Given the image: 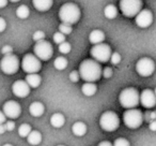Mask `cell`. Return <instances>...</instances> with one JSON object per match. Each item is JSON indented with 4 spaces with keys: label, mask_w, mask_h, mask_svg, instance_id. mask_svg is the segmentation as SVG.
Segmentation results:
<instances>
[{
    "label": "cell",
    "mask_w": 156,
    "mask_h": 146,
    "mask_svg": "<svg viewBox=\"0 0 156 146\" xmlns=\"http://www.w3.org/2000/svg\"><path fill=\"white\" fill-rule=\"evenodd\" d=\"M102 67L94 59H86L79 66V77L86 81V83H94L102 77Z\"/></svg>",
    "instance_id": "6da1fadb"
},
{
    "label": "cell",
    "mask_w": 156,
    "mask_h": 146,
    "mask_svg": "<svg viewBox=\"0 0 156 146\" xmlns=\"http://www.w3.org/2000/svg\"><path fill=\"white\" fill-rule=\"evenodd\" d=\"M81 15L80 9L77 5L73 2L64 3L59 10V18L63 24L66 25H74L79 21Z\"/></svg>",
    "instance_id": "7a4b0ae2"
},
{
    "label": "cell",
    "mask_w": 156,
    "mask_h": 146,
    "mask_svg": "<svg viewBox=\"0 0 156 146\" xmlns=\"http://www.w3.org/2000/svg\"><path fill=\"white\" fill-rule=\"evenodd\" d=\"M139 98H140V94L136 88L128 87L125 88L121 92L119 96L120 104L125 109H135L137 105L139 104Z\"/></svg>",
    "instance_id": "3957f363"
},
{
    "label": "cell",
    "mask_w": 156,
    "mask_h": 146,
    "mask_svg": "<svg viewBox=\"0 0 156 146\" xmlns=\"http://www.w3.org/2000/svg\"><path fill=\"white\" fill-rule=\"evenodd\" d=\"M100 126L103 130L112 132L117 130L120 126V119L115 112L107 111L102 114L100 118Z\"/></svg>",
    "instance_id": "277c9868"
},
{
    "label": "cell",
    "mask_w": 156,
    "mask_h": 146,
    "mask_svg": "<svg viewBox=\"0 0 156 146\" xmlns=\"http://www.w3.org/2000/svg\"><path fill=\"white\" fill-rule=\"evenodd\" d=\"M0 69L5 74H15L20 69V59H18V57L14 54L3 56L2 59L0 60Z\"/></svg>",
    "instance_id": "5b68a950"
},
{
    "label": "cell",
    "mask_w": 156,
    "mask_h": 146,
    "mask_svg": "<svg viewBox=\"0 0 156 146\" xmlns=\"http://www.w3.org/2000/svg\"><path fill=\"white\" fill-rule=\"evenodd\" d=\"M142 6V0H120V10L126 17H136Z\"/></svg>",
    "instance_id": "8992f818"
},
{
    "label": "cell",
    "mask_w": 156,
    "mask_h": 146,
    "mask_svg": "<svg viewBox=\"0 0 156 146\" xmlns=\"http://www.w3.org/2000/svg\"><path fill=\"white\" fill-rule=\"evenodd\" d=\"M90 54H91V57L94 60L100 63L107 62V61L110 60V56L112 54V52H111V48L108 44L101 43L93 45V47L90 51Z\"/></svg>",
    "instance_id": "52a82bcc"
},
{
    "label": "cell",
    "mask_w": 156,
    "mask_h": 146,
    "mask_svg": "<svg viewBox=\"0 0 156 146\" xmlns=\"http://www.w3.org/2000/svg\"><path fill=\"white\" fill-rule=\"evenodd\" d=\"M123 122L126 127L130 129H137L142 125L143 117L140 110L129 109L123 114Z\"/></svg>",
    "instance_id": "ba28073f"
},
{
    "label": "cell",
    "mask_w": 156,
    "mask_h": 146,
    "mask_svg": "<svg viewBox=\"0 0 156 146\" xmlns=\"http://www.w3.org/2000/svg\"><path fill=\"white\" fill-rule=\"evenodd\" d=\"M22 68L26 73L33 74V73H37L41 70L42 63L35 55L26 54L22 60Z\"/></svg>",
    "instance_id": "9c48e42d"
},
{
    "label": "cell",
    "mask_w": 156,
    "mask_h": 146,
    "mask_svg": "<svg viewBox=\"0 0 156 146\" xmlns=\"http://www.w3.org/2000/svg\"><path fill=\"white\" fill-rule=\"evenodd\" d=\"M33 52H34V55L40 60H43V61L49 60L52 57V54H54V50H52L51 44L49 42L45 41V40L37 42L34 47H33Z\"/></svg>",
    "instance_id": "30bf717a"
},
{
    "label": "cell",
    "mask_w": 156,
    "mask_h": 146,
    "mask_svg": "<svg viewBox=\"0 0 156 146\" xmlns=\"http://www.w3.org/2000/svg\"><path fill=\"white\" fill-rule=\"evenodd\" d=\"M154 70H155V63L149 57H143L139 59L136 63V71L141 77H150L153 74Z\"/></svg>",
    "instance_id": "8fae6325"
},
{
    "label": "cell",
    "mask_w": 156,
    "mask_h": 146,
    "mask_svg": "<svg viewBox=\"0 0 156 146\" xmlns=\"http://www.w3.org/2000/svg\"><path fill=\"white\" fill-rule=\"evenodd\" d=\"M2 112L5 115V117L11 118V119H16L20 117V113H22V107L16 101L10 100L3 104Z\"/></svg>",
    "instance_id": "7c38bea8"
},
{
    "label": "cell",
    "mask_w": 156,
    "mask_h": 146,
    "mask_svg": "<svg viewBox=\"0 0 156 146\" xmlns=\"http://www.w3.org/2000/svg\"><path fill=\"white\" fill-rule=\"evenodd\" d=\"M136 24L140 28H147L153 23V14L150 10H141L136 15Z\"/></svg>",
    "instance_id": "4fadbf2b"
},
{
    "label": "cell",
    "mask_w": 156,
    "mask_h": 146,
    "mask_svg": "<svg viewBox=\"0 0 156 146\" xmlns=\"http://www.w3.org/2000/svg\"><path fill=\"white\" fill-rule=\"evenodd\" d=\"M12 92L18 98H26L30 94V87L26 83V81L18 80V81L14 82L12 85Z\"/></svg>",
    "instance_id": "5bb4252c"
},
{
    "label": "cell",
    "mask_w": 156,
    "mask_h": 146,
    "mask_svg": "<svg viewBox=\"0 0 156 146\" xmlns=\"http://www.w3.org/2000/svg\"><path fill=\"white\" fill-rule=\"evenodd\" d=\"M141 105H143L147 109H151V107H155L156 104V97L154 95V92L151 89H144L140 94V98H139Z\"/></svg>",
    "instance_id": "9a60e30c"
},
{
    "label": "cell",
    "mask_w": 156,
    "mask_h": 146,
    "mask_svg": "<svg viewBox=\"0 0 156 146\" xmlns=\"http://www.w3.org/2000/svg\"><path fill=\"white\" fill-rule=\"evenodd\" d=\"M54 0H32L33 7L40 12L48 11L52 7Z\"/></svg>",
    "instance_id": "2e32d148"
},
{
    "label": "cell",
    "mask_w": 156,
    "mask_h": 146,
    "mask_svg": "<svg viewBox=\"0 0 156 146\" xmlns=\"http://www.w3.org/2000/svg\"><path fill=\"white\" fill-rule=\"evenodd\" d=\"M104 40H105V33L103 32L102 30H98V29H95V30L91 31V33L89 35L90 43L94 44V45L103 43Z\"/></svg>",
    "instance_id": "e0dca14e"
},
{
    "label": "cell",
    "mask_w": 156,
    "mask_h": 146,
    "mask_svg": "<svg viewBox=\"0 0 156 146\" xmlns=\"http://www.w3.org/2000/svg\"><path fill=\"white\" fill-rule=\"evenodd\" d=\"M44 105L41 102H33L29 107V112L33 117H40L44 113Z\"/></svg>",
    "instance_id": "ac0fdd59"
},
{
    "label": "cell",
    "mask_w": 156,
    "mask_h": 146,
    "mask_svg": "<svg viewBox=\"0 0 156 146\" xmlns=\"http://www.w3.org/2000/svg\"><path fill=\"white\" fill-rule=\"evenodd\" d=\"M25 81H26V83L28 84L30 88H37L41 84L42 79L37 73H33V74H27Z\"/></svg>",
    "instance_id": "d6986e66"
},
{
    "label": "cell",
    "mask_w": 156,
    "mask_h": 146,
    "mask_svg": "<svg viewBox=\"0 0 156 146\" xmlns=\"http://www.w3.org/2000/svg\"><path fill=\"white\" fill-rule=\"evenodd\" d=\"M72 131L76 137H83L87 133V125L83 122H77L73 125Z\"/></svg>",
    "instance_id": "ffe728a7"
},
{
    "label": "cell",
    "mask_w": 156,
    "mask_h": 146,
    "mask_svg": "<svg viewBox=\"0 0 156 146\" xmlns=\"http://www.w3.org/2000/svg\"><path fill=\"white\" fill-rule=\"evenodd\" d=\"M65 122V118L62 114L60 113H56L50 117V124L52 127L55 128H61V127L64 125Z\"/></svg>",
    "instance_id": "44dd1931"
},
{
    "label": "cell",
    "mask_w": 156,
    "mask_h": 146,
    "mask_svg": "<svg viewBox=\"0 0 156 146\" xmlns=\"http://www.w3.org/2000/svg\"><path fill=\"white\" fill-rule=\"evenodd\" d=\"M27 141H28V143L30 145H39L42 142V134L39 131H31L28 137H27Z\"/></svg>",
    "instance_id": "7402d4cb"
},
{
    "label": "cell",
    "mask_w": 156,
    "mask_h": 146,
    "mask_svg": "<svg viewBox=\"0 0 156 146\" xmlns=\"http://www.w3.org/2000/svg\"><path fill=\"white\" fill-rule=\"evenodd\" d=\"M96 90H98V87L94 83H85L81 86V92L87 97H91L95 95Z\"/></svg>",
    "instance_id": "603a6c76"
},
{
    "label": "cell",
    "mask_w": 156,
    "mask_h": 146,
    "mask_svg": "<svg viewBox=\"0 0 156 146\" xmlns=\"http://www.w3.org/2000/svg\"><path fill=\"white\" fill-rule=\"evenodd\" d=\"M104 14L108 20H113L118 15V9L113 5H108L104 9Z\"/></svg>",
    "instance_id": "cb8c5ba5"
},
{
    "label": "cell",
    "mask_w": 156,
    "mask_h": 146,
    "mask_svg": "<svg viewBox=\"0 0 156 146\" xmlns=\"http://www.w3.org/2000/svg\"><path fill=\"white\" fill-rule=\"evenodd\" d=\"M29 14H30V10L25 5L20 6V7L17 8V10H16V15H17V17L20 18V20L27 18L29 16Z\"/></svg>",
    "instance_id": "d4e9b609"
},
{
    "label": "cell",
    "mask_w": 156,
    "mask_h": 146,
    "mask_svg": "<svg viewBox=\"0 0 156 146\" xmlns=\"http://www.w3.org/2000/svg\"><path fill=\"white\" fill-rule=\"evenodd\" d=\"M54 66L57 70H64L67 67V59L65 57H57L54 61Z\"/></svg>",
    "instance_id": "484cf974"
},
{
    "label": "cell",
    "mask_w": 156,
    "mask_h": 146,
    "mask_svg": "<svg viewBox=\"0 0 156 146\" xmlns=\"http://www.w3.org/2000/svg\"><path fill=\"white\" fill-rule=\"evenodd\" d=\"M31 131L32 130H31L30 125L23 124V125H20V128H18V134H20V137H27Z\"/></svg>",
    "instance_id": "4316f807"
},
{
    "label": "cell",
    "mask_w": 156,
    "mask_h": 146,
    "mask_svg": "<svg viewBox=\"0 0 156 146\" xmlns=\"http://www.w3.org/2000/svg\"><path fill=\"white\" fill-rule=\"evenodd\" d=\"M59 52H60L61 54H69V53L71 52V44L66 41L59 44Z\"/></svg>",
    "instance_id": "83f0119b"
},
{
    "label": "cell",
    "mask_w": 156,
    "mask_h": 146,
    "mask_svg": "<svg viewBox=\"0 0 156 146\" xmlns=\"http://www.w3.org/2000/svg\"><path fill=\"white\" fill-rule=\"evenodd\" d=\"M59 32L63 33L64 36L66 35H69V33L72 32V26L71 25H66V24H60V26H59Z\"/></svg>",
    "instance_id": "f1b7e54d"
},
{
    "label": "cell",
    "mask_w": 156,
    "mask_h": 146,
    "mask_svg": "<svg viewBox=\"0 0 156 146\" xmlns=\"http://www.w3.org/2000/svg\"><path fill=\"white\" fill-rule=\"evenodd\" d=\"M54 41H55V43H57V44H61V43H63V42L65 41V36L63 35V33H61V32H56L54 35Z\"/></svg>",
    "instance_id": "f546056e"
},
{
    "label": "cell",
    "mask_w": 156,
    "mask_h": 146,
    "mask_svg": "<svg viewBox=\"0 0 156 146\" xmlns=\"http://www.w3.org/2000/svg\"><path fill=\"white\" fill-rule=\"evenodd\" d=\"M113 146H130L129 142L126 139H123V137H119L115 141V143L112 144Z\"/></svg>",
    "instance_id": "4dcf8cb0"
},
{
    "label": "cell",
    "mask_w": 156,
    "mask_h": 146,
    "mask_svg": "<svg viewBox=\"0 0 156 146\" xmlns=\"http://www.w3.org/2000/svg\"><path fill=\"white\" fill-rule=\"evenodd\" d=\"M33 40H34L35 42H40V41H43L44 39H45V33L43 32V31L41 30H37L35 31L34 33H33Z\"/></svg>",
    "instance_id": "1f68e13d"
},
{
    "label": "cell",
    "mask_w": 156,
    "mask_h": 146,
    "mask_svg": "<svg viewBox=\"0 0 156 146\" xmlns=\"http://www.w3.org/2000/svg\"><path fill=\"white\" fill-rule=\"evenodd\" d=\"M121 61V55L119 53H112L110 56V62L112 65H118Z\"/></svg>",
    "instance_id": "d6a6232c"
},
{
    "label": "cell",
    "mask_w": 156,
    "mask_h": 146,
    "mask_svg": "<svg viewBox=\"0 0 156 146\" xmlns=\"http://www.w3.org/2000/svg\"><path fill=\"white\" fill-rule=\"evenodd\" d=\"M79 73H78V71H72L71 73H69V80H71L73 83H77L78 81H79Z\"/></svg>",
    "instance_id": "836d02e7"
},
{
    "label": "cell",
    "mask_w": 156,
    "mask_h": 146,
    "mask_svg": "<svg viewBox=\"0 0 156 146\" xmlns=\"http://www.w3.org/2000/svg\"><path fill=\"white\" fill-rule=\"evenodd\" d=\"M102 75L105 77V79H109V77H112V69L109 67H106L102 72Z\"/></svg>",
    "instance_id": "e575fe53"
},
{
    "label": "cell",
    "mask_w": 156,
    "mask_h": 146,
    "mask_svg": "<svg viewBox=\"0 0 156 146\" xmlns=\"http://www.w3.org/2000/svg\"><path fill=\"white\" fill-rule=\"evenodd\" d=\"M3 126H5V131H12V130H14V128H15V124H14L12 120L5 122V124H3Z\"/></svg>",
    "instance_id": "d590c367"
},
{
    "label": "cell",
    "mask_w": 156,
    "mask_h": 146,
    "mask_svg": "<svg viewBox=\"0 0 156 146\" xmlns=\"http://www.w3.org/2000/svg\"><path fill=\"white\" fill-rule=\"evenodd\" d=\"M1 53H2L5 56V55H10L13 53V48H12V46H10V45H5L2 47V50H1Z\"/></svg>",
    "instance_id": "8d00e7d4"
},
{
    "label": "cell",
    "mask_w": 156,
    "mask_h": 146,
    "mask_svg": "<svg viewBox=\"0 0 156 146\" xmlns=\"http://www.w3.org/2000/svg\"><path fill=\"white\" fill-rule=\"evenodd\" d=\"M5 28H7V22L3 17H0V32L5 31Z\"/></svg>",
    "instance_id": "74e56055"
},
{
    "label": "cell",
    "mask_w": 156,
    "mask_h": 146,
    "mask_svg": "<svg viewBox=\"0 0 156 146\" xmlns=\"http://www.w3.org/2000/svg\"><path fill=\"white\" fill-rule=\"evenodd\" d=\"M149 128L151 131H156V120H152L149 125Z\"/></svg>",
    "instance_id": "f35d334b"
},
{
    "label": "cell",
    "mask_w": 156,
    "mask_h": 146,
    "mask_svg": "<svg viewBox=\"0 0 156 146\" xmlns=\"http://www.w3.org/2000/svg\"><path fill=\"white\" fill-rule=\"evenodd\" d=\"M5 122V115L3 114V112L0 111V125H3Z\"/></svg>",
    "instance_id": "ab89813d"
},
{
    "label": "cell",
    "mask_w": 156,
    "mask_h": 146,
    "mask_svg": "<svg viewBox=\"0 0 156 146\" xmlns=\"http://www.w3.org/2000/svg\"><path fill=\"white\" fill-rule=\"evenodd\" d=\"M98 146H113V145L109 141H103V142H101Z\"/></svg>",
    "instance_id": "60d3db41"
},
{
    "label": "cell",
    "mask_w": 156,
    "mask_h": 146,
    "mask_svg": "<svg viewBox=\"0 0 156 146\" xmlns=\"http://www.w3.org/2000/svg\"><path fill=\"white\" fill-rule=\"evenodd\" d=\"M8 5V0H0V9L5 8Z\"/></svg>",
    "instance_id": "b9f144b4"
},
{
    "label": "cell",
    "mask_w": 156,
    "mask_h": 146,
    "mask_svg": "<svg viewBox=\"0 0 156 146\" xmlns=\"http://www.w3.org/2000/svg\"><path fill=\"white\" fill-rule=\"evenodd\" d=\"M5 132V128L3 125H0V134H3Z\"/></svg>",
    "instance_id": "7bdbcfd3"
},
{
    "label": "cell",
    "mask_w": 156,
    "mask_h": 146,
    "mask_svg": "<svg viewBox=\"0 0 156 146\" xmlns=\"http://www.w3.org/2000/svg\"><path fill=\"white\" fill-rule=\"evenodd\" d=\"M11 2H18V1H20V0H10Z\"/></svg>",
    "instance_id": "ee69618b"
},
{
    "label": "cell",
    "mask_w": 156,
    "mask_h": 146,
    "mask_svg": "<svg viewBox=\"0 0 156 146\" xmlns=\"http://www.w3.org/2000/svg\"><path fill=\"white\" fill-rule=\"evenodd\" d=\"M3 146H13V145H11V144H5Z\"/></svg>",
    "instance_id": "f6af8a7d"
},
{
    "label": "cell",
    "mask_w": 156,
    "mask_h": 146,
    "mask_svg": "<svg viewBox=\"0 0 156 146\" xmlns=\"http://www.w3.org/2000/svg\"><path fill=\"white\" fill-rule=\"evenodd\" d=\"M154 95H155V97H156V88H155V90H154Z\"/></svg>",
    "instance_id": "bcb514c9"
},
{
    "label": "cell",
    "mask_w": 156,
    "mask_h": 146,
    "mask_svg": "<svg viewBox=\"0 0 156 146\" xmlns=\"http://www.w3.org/2000/svg\"><path fill=\"white\" fill-rule=\"evenodd\" d=\"M58 146H64V145H58Z\"/></svg>",
    "instance_id": "7dc6e473"
}]
</instances>
